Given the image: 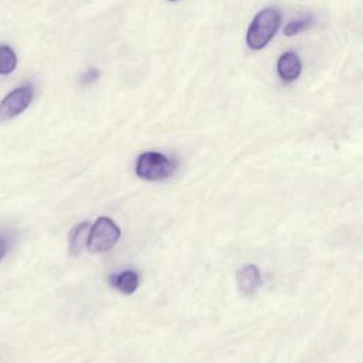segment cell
Listing matches in <instances>:
<instances>
[{"label": "cell", "instance_id": "cell-1", "mask_svg": "<svg viewBox=\"0 0 363 363\" xmlns=\"http://www.w3.org/2000/svg\"><path fill=\"white\" fill-rule=\"evenodd\" d=\"M281 23V13L275 7H268L257 13L247 30V45L251 50L264 48L275 35Z\"/></svg>", "mask_w": 363, "mask_h": 363}, {"label": "cell", "instance_id": "cell-2", "mask_svg": "<svg viewBox=\"0 0 363 363\" xmlns=\"http://www.w3.org/2000/svg\"><path fill=\"white\" fill-rule=\"evenodd\" d=\"M176 170V162L159 152H143L138 160L135 172L140 179L149 182L164 180Z\"/></svg>", "mask_w": 363, "mask_h": 363}, {"label": "cell", "instance_id": "cell-3", "mask_svg": "<svg viewBox=\"0 0 363 363\" xmlns=\"http://www.w3.org/2000/svg\"><path fill=\"white\" fill-rule=\"evenodd\" d=\"M121 237V228L113 220L108 217H99L92 224L86 241L89 252H105L115 247Z\"/></svg>", "mask_w": 363, "mask_h": 363}, {"label": "cell", "instance_id": "cell-4", "mask_svg": "<svg viewBox=\"0 0 363 363\" xmlns=\"http://www.w3.org/2000/svg\"><path fill=\"white\" fill-rule=\"evenodd\" d=\"M34 96V89L31 85H21L13 89L1 102H0V122L16 118L24 112L31 104Z\"/></svg>", "mask_w": 363, "mask_h": 363}, {"label": "cell", "instance_id": "cell-5", "mask_svg": "<svg viewBox=\"0 0 363 363\" xmlns=\"http://www.w3.org/2000/svg\"><path fill=\"white\" fill-rule=\"evenodd\" d=\"M237 285L244 296H251L261 285V274L255 265H244L237 272Z\"/></svg>", "mask_w": 363, "mask_h": 363}, {"label": "cell", "instance_id": "cell-6", "mask_svg": "<svg viewBox=\"0 0 363 363\" xmlns=\"http://www.w3.org/2000/svg\"><path fill=\"white\" fill-rule=\"evenodd\" d=\"M301 69H302V64H301V60L299 57L292 52V51H286L284 52L278 62H277V71H278V75L282 81L285 82H292L295 81L299 74H301Z\"/></svg>", "mask_w": 363, "mask_h": 363}, {"label": "cell", "instance_id": "cell-7", "mask_svg": "<svg viewBox=\"0 0 363 363\" xmlns=\"http://www.w3.org/2000/svg\"><path fill=\"white\" fill-rule=\"evenodd\" d=\"M111 286L118 289L125 295H130L136 291L139 285V277L135 271H122L119 274H113L109 278Z\"/></svg>", "mask_w": 363, "mask_h": 363}, {"label": "cell", "instance_id": "cell-8", "mask_svg": "<svg viewBox=\"0 0 363 363\" xmlns=\"http://www.w3.org/2000/svg\"><path fill=\"white\" fill-rule=\"evenodd\" d=\"M89 230H91V224L88 221H82L72 228L69 235V251L72 255H78L84 250L88 241Z\"/></svg>", "mask_w": 363, "mask_h": 363}, {"label": "cell", "instance_id": "cell-9", "mask_svg": "<svg viewBox=\"0 0 363 363\" xmlns=\"http://www.w3.org/2000/svg\"><path fill=\"white\" fill-rule=\"evenodd\" d=\"M17 65V57L11 47L0 45V75H9Z\"/></svg>", "mask_w": 363, "mask_h": 363}, {"label": "cell", "instance_id": "cell-10", "mask_svg": "<svg viewBox=\"0 0 363 363\" xmlns=\"http://www.w3.org/2000/svg\"><path fill=\"white\" fill-rule=\"evenodd\" d=\"M312 23V17L311 16H306V17H302V18H296V20H292L291 23L286 24L284 33L286 35H295L298 33H301L302 30H305L306 27H309Z\"/></svg>", "mask_w": 363, "mask_h": 363}, {"label": "cell", "instance_id": "cell-11", "mask_svg": "<svg viewBox=\"0 0 363 363\" xmlns=\"http://www.w3.org/2000/svg\"><path fill=\"white\" fill-rule=\"evenodd\" d=\"M98 77H99V71H98L96 68L91 67V68H88V69L84 72V75H82V78H81V82L85 84V85H89V84H94V82L98 79Z\"/></svg>", "mask_w": 363, "mask_h": 363}, {"label": "cell", "instance_id": "cell-12", "mask_svg": "<svg viewBox=\"0 0 363 363\" xmlns=\"http://www.w3.org/2000/svg\"><path fill=\"white\" fill-rule=\"evenodd\" d=\"M6 251H7V240L3 235H0V261L6 255Z\"/></svg>", "mask_w": 363, "mask_h": 363}, {"label": "cell", "instance_id": "cell-13", "mask_svg": "<svg viewBox=\"0 0 363 363\" xmlns=\"http://www.w3.org/2000/svg\"><path fill=\"white\" fill-rule=\"evenodd\" d=\"M169 1H176V0H169Z\"/></svg>", "mask_w": 363, "mask_h": 363}]
</instances>
